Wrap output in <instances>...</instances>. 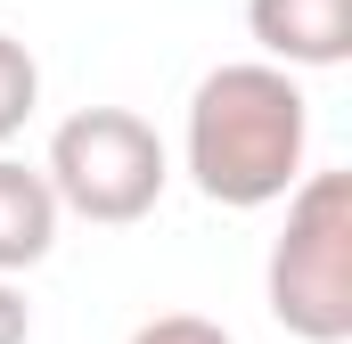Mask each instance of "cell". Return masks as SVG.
<instances>
[{
    "label": "cell",
    "mask_w": 352,
    "mask_h": 344,
    "mask_svg": "<svg viewBox=\"0 0 352 344\" xmlns=\"http://www.w3.org/2000/svg\"><path fill=\"white\" fill-rule=\"evenodd\" d=\"M25 336H33V312H25V295L0 279V344H25Z\"/></svg>",
    "instance_id": "obj_8"
},
{
    "label": "cell",
    "mask_w": 352,
    "mask_h": 344,
    "mask_svg": "<svg viewBox=\"0 0 352 344\" xmlns=\"http://www.w3.org/2000/svg\"><path fill=\"white\" fill-rule=\"evenodd\" d=\"M263 303L295 344L352 336V172H303L287 189V230L270 238Z\"/></svg>",
    "instance_id": "obj_2"
},
{
    "label": "cell",
    "mask_w": 352,
    "mask_h": 344,
    "mask_svg": "<svg viewBox=\"0 0 352 344\" xmlns=\"http://www.w3.org/2000/svg\"><path fill=\"white\" fill-rule=\"evenodd\" d=\"M303 148H311V98L270 58L213 66L188 98V180L205 189V205L230 213L278 205L303 180Z\"/></svg>",
    "instance_id": "obj_1"
},
{
    "label": "cell",
    "mask_w": 352,
    "mask_h": 344,
    "mask_svg": "<svg viewBox=\"0 0 352 344\" xmlns=\"http://www.w3.org/2000/svg\"><path fill=\"white\" fill-rule=\"evenodd\" d=\"M131 344H230V328L205 320V312H164V320L131 328Z\"/></svg>",
    "instance_id": "obj_7"
},
{
    "label": "cell",
    "mask_w": 352,
    "mask_h": 344,
    "mask_svg": "<svg viewBox=\"0 0 352 344\" xmlns=\"http://www.w3.org/2000/svg\"><path fill=\"white\" fill-rule=\"evenodd\" d=\"M50 246H58V189H50V172L0 156V279L50 262Z\"/></svg>",
    "instance_id": "obj_5"
},
{
    "label": "cell",
    "mask_w": 352,
    "mask_h": 344,
    "mask_svg": "<svg viewBox=\"0 0 352 344\" xmlns=\"http://www.w3.org/2000/svg\"><path fill=\"white\" fill-rule=\"evenodd\" d=\"M246 33L263 41L270 66L328 74L352 58V0H246Z\"/></svg>",
    "instance_id": "obj_4"
},
{
    "label": "cell",
    "mask_w": 352,
    "mask_h": 344,
    "mask_svg": "<svg viewBox=\"0 0 352 344\" xmlns=\"http://www.w3.org/2000/svg\"><path fill=\"white\" fill-rule=\"evenodd\" d=\"M41 107V66H33V50L25 41H8L0 33V148L25 131V115Z\"/></svg>",
    "instance_id": "obj_6"
},
{
    "label": "cell",
    "mask_w": 352,
    "mask_h": 344,
    "mask_svg": "<svg viewBox=\"0 0 352 344\" xmlns=\"http://www.w3.org/2000/svg\"><path fill=\"white\" fill-rule=\"evenodd\" d=\"M50 189H58V213H82V222H148L156 197H164V140L156 123H140L131 107H82L50 131Z\"/></svg>",
    "instance_id": "obj_3"
}]
</instances>
